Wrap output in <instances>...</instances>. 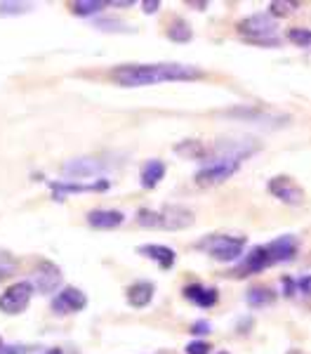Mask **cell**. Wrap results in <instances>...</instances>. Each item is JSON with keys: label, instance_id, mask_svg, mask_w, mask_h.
Instances as JSON below:
<instances>
[{"label": "cell", "instance_id": "6da1fadb", "mask_svg": "<svg viewBox=\"0 0 311 354\" xmlns=\"http://www.w3.org/2000/svg\"><path fill=\"white\" fill-rule=\"evenodd\" d=\"M205 73L198 66L177 64V62H165V64H123L111 71V78L123 88H146V85L172 83V81H198Z\"/></svg>", "mask_w": 311, "mask_h": 354}, {"label": "cell", "instance_id": "7a4b0ae2", "mask_svg": "<svg viewBox=\"0 0 311 354\" xmlns=\"http://www.w3.org/2000/svg\"><path fill=\"white\" fill-rule=\"evenodd\" d=\"M137 225L144 230H165V232H179L186 230L196 222V215L184 205H163L158 210L141 208L137 210Z\"/></svg>", "mask_w": 311, "mask_h": 354}, {"label": "cell", "instance_id": "3957f363", "mask_svg": "<svg viewBox=\"0 0 311 354\" xmlns=\"http://www.w3.org/2000/svg\"><path fill=\"white\" fill-rule=\"evenodd\" d=\"M198 250L208 253L219 262H236L245 248V236H231V234H208L196 243Z\"/></svg>", "mask_w": 311, "mask_h": 354}, {"label": "cell", "instance_id": "277c9868", "mask_svg": "<svg viewBox=\"0 0 311 354\" xmlns=\"http://www.w3.org/2000/svg\"><path fill=\"white\" fill-rule=\"evenodd\" d=\"M239 33L245 41L254 45H279L276 38V17L267 15H250L239 21Z\"/></svg>", "mask_w": 311, "mask_h": 354}, {"label": "cell", "instance_id": "5b68a950", "mask_svg": "<svg viewBox=\"0 0 311 354\" xmlns=\"http://www.w3.org/2000/svg\"><path fill=\"white\" fill-rule=\"evenodd\" d=\"M241 161H231V158H212L210 163H205L201 170L194 175L196 187L201 189H210V187H217L226 182L229 177H234L239 173Z\"/></svg>", "mask_w": 311, "mask_h": 354}, {"label": "cell", "instance_id": "8992f818", "mask_svg": "<svg viewBox=\"0 0 311 354\" xmlns=\"http://www.w3.org/2000/svg\"><path fill=\"white\" fill-rule=\"evenodd\" d=\"M33 298V286L31 281H17L12 286H8L0 293V312L3 314H21L28 307V302Z\"/></svg>", "mask_w": 311, "mask_h": 354}, {"label": "cell", "instance_id": "52a82bcc", "mask_svg": "<svg viewBox=\"0 0 311 354\" xmlns=\"http://www.w3.org/2000/svg\"><path fill=\"white\" fill-rule=\"evenodd\" d=\"M267 192L274 194V196L285 205H302L304 201H307V194H304V189L288 175L271 177V180L267 182Z\"/></svg>", "mask_w": 311, "mask_h": 354}, {"label": "cell", "instance_id": "ba28073f", "mask_svg": "<svg viewBox=\"0 0 311 354\" xmlns=\"http://www.w3.org/2000/svg\"><path fill=\"white\" fill-rule=\"evenodd\" d=\"M61 277H64V274H61V270L54 262L43 260L41 265L36 267V272L31 274V286L41 295H50V293L57 295V290L61 286Z\"/></svg>", "mask_w": 311, "mask_h": 354}, {"label": "cell", "instance_id": "9c48e42d", "mask_svg": "<svg viewBox=\"0 0 311 354\" xmlns=\"http://www.w3.org/2000/svg\"><path fill=\"white\" fill-rule=\"evenodd\" d=\"M54 314H76L88 307V295L76 286H64L50 302Z\"/></svg>", "mask_w": 311, "mask_h": 354}, {"label": "cell", "instance_id": "30bf717a", "mask_svg": "<svg viewBox=\"0 0 311 354\" xmlns=\"http://www.w3.org/2000/svg\"><path fill=\"white\" fill-rule=\"evenodd\" d=\"M50 189H52L54 201H64L69 194H85V192H106L109 189V182L99 180V182H73V180H59V182H50Z\"/></svg>", "mask_w": 311, "mask_h": 354}, {"label": "cell", "instance_id": "8fae6325", "mask_svg": "<svg viewBox=\"0 0 311 354\" xmlns=\"http://www.w3.org/2000/svg\"><path fill=\"white\" fill-rule=\"evenodd\" d=\"M101 161L99 158H92V156H81V158H71L61 165V173L71 180H85V177H97L101 173Z\"/></svg>", "mask_w": 311, "mask_h": 354}, {"label": "cell", "instance_id": "7c38bea8", "mask_svg": "<svg viewBox=\"0 0 311 354\" xmlns=\"http://www.w3.org/2000/svg\"><path fill=\"white\" fill-rule=\"evenodd\" d=\"M271 265H274V258H271L267 245H254L250 253L243 258L241 267L236 270V277H248V274L262 272V270H267V267H271Z\"/></svg>", "mask_w": 311, "mask_h": 354}, {"label": "cell", "instance_id": "4fadbf2b", "mask_svg": "<svg viewBox=\"0 0 311 354\" xmlns=\"http://www.w3.org/2000/svg\"><path fill=\"white\" fill-rule=\"evenodd\" d=\"M271 258H274V265H279V262H290L295 260L297 250H299V241L297 236H290V234H285V236H279L274 239L271 243H267Z\"/></svg>", "mask_w": 311, "mask_h": 354}, {"label": "cell", "instance_id": "5bb4252c", "mask_svg": "<svg viewBox=\"0 0 311 354\" xmlns=\"http://www.w3.org/2000/svg\"><path fill=\"white\" fill-rule=\"evenodd\" d=\"M126 222V215L121 210H106V208H97V210H90L88 213V225L92 230H101V232H109L116 230Z\"/></svg>", "mask_w": 311, "mask_h": 354}, {"label": "cell", "instance_id": "9a60e30c", "mask_svg": "<svg viewBox=\"0 0 311 354\" xmlns=\"http://www.w3.org/2000/svg\"><path fill=\"white\" fill-rule=\"evenodd\" d=\"M139 255H144V258L154 260L161 270H170V267L174 265V260H177V253H174L172 248H168V245H161V243H144L137 248Z\"/></svg>", "mask_w": 311, "mask_h": 354}, {"label": "cell", "instance_id": "2e32d148", "mask_svg": "<svg viewBox=\"0 0 311 354\" xmlns=\"http://www.w3.org/2000/svg\"><path fill=\"white\" fill-rule=\"evenodd\" d=\"M224 113L226 116L245 118V121H259V123H274V121H279L281 125L290 123V116H285V113H269V111L257 109V106H243V109H231Z\"/></svg>", "mask_w": 311, "mask_h": 354}, {"label": "cell", "instance_id": "e0dca14e", "mask_svg": "<svg viewBox=\"0 0 311 354\" xmlns=\"http://www.w3.org/2000/svg\"><path fill=\"white\" fill-rule=\"evenodd\" d=\"M154 293H156V286L151 281H134L132 286H128L126 290L128 305L134 307V310H144V307L154 300Z\"/></svg>", "mask_w": 311, "mask_h": 354}, {"label": "cell", "instance_id": "ac0fdd59", "mask_svg": "<svg viewBox=\"0 0 311 354\" xmlns=\"http://www.w3.org/2000/svg\"><path fill=\"white\" fill-rule=\"evenodd\" d=\"M165 177V163L161 158H151L141 165V173H139V180H141V187L144 189H156L161 185V180Z\"/></svg>", "mask_w": 311, "mask_h": 354}, {"label": "cell", "instance_id": "d6986e66", "mask_svg": "<svg viewBox=\"0 0 311 354\" xmlns=\"http://www.w3.org/2000/svg\"><path fill=\"white\" fill-rule=\"evenodd\" d=\"M184 298L198 307H212V305H217L219 293H217V288H205V286H201V283H191V286L184 288Z\"/></svg>", "mask_w": 311, "mask_h": 354}, {"label": "cell", "instance_id": "ffe728a7", "mask_svg": "<svg viewBox=\"0 0 311 354\" xmlns=\"http://www.w3.org/2000/svg\"><path fill=\"white\" fill-rule=\"evenodd\" d=\"M174 153L182 158H189V161H203V158H208L210 149L201 140H184L179 145H174Z\"/></svg>", "mask_w": 311, "mask_h": 354}, {"label": "cell", "instance_id": "44dd1931", "mask_svg": "<svg viewBox=\"0 0 311 354\" xmlns=\"http://www.w3.org/2000/svg\"><path fill=\"white\" fill-rule=\"evenodd\" d=\"M168 38L172 43H189L194 38V31H191V26L184 19H174L168 28Z\"/></svg>", "mask_w": 311, "mask_h": 354}, {"label": "cell", "instance_id": "7402d4cb", "mask_svg": "<svg viewBox=\"0 0 311 354\" xmlns=\"http://www.w3.org/2000/svg\"><path fill=\"white\" fill-rule=\"evenodd\" d=\"M245 300H248V305H250V307L271 305V302H274V290H271V288H264V286H254V288L248 290Z\"/></svg>", "mask_w": 311, "mask_h": 354}, {"label": "cell", "instance_id": "603a6c76", "mask_svg": "<svg viewBox=\"0 0 311 354\" xmlns=\"http://www.w3.org/2000/svg\"><path fill=\"white\" fill-rule=\"evenodd\" d=\"M104 8H109V3H104V0H78V3H73V15L90 17L101 12Z\"/></svg>", "mask_w": 311, "mask_h": 354}, {"label": "cell", "instance_id": "cb8c5ba5", "mask_svg": "<svg viewBox=\"0 0 311 354\" xmlns=\"http://www.w3.org/2000/svg\"><path fill=\"white\" fill-rule=\"evenodd\" d=\"M285 38H288L290 43L299 45V48H311V28H304V26L288 28Z\"/></svg>", "mask_w": 311, "mask_h": 354}, {"label": "cell", "instance_id": "d4e9b609", "mask_svg": "<svg viewBox=\"0 0 311 354\" xmlns=\"http://www.w3.org/2000/svg\"><path fill=\"white\" fill-rule=\"evenodd\" d=\"M94 28L109 31V33H132L130 24H126V21H121V19H99L97 24H94Z\"/></svg>", "mask_w": 311, "mask_h": 354}, {"label": "cell", "instance_id": "484cf974", "mask_svg": "<svg viewBox=\"0 0 311 354\" xmlns=\"http://www.w3.org/2000/svg\"><path fill=\"white\" fill-rule=\"evenodd\" d=\"M299 8V3H288V0H274L269 3V15L271 17H288Z\"/></svg>", "mask_w": 311, "mask_h": 354}, {"label": "cell", "instance_id": "4316f807", "mask_svg": "<svg viewBox=\"0 0 311 354\" xmlns=\"http://www.w3.org/2000/svg\"><path fill=\"white\" fill-rule=\"evenodd\" d=\"M31 10V5L26 3H12V0H5V3H0V15L3 17H17V15H24Z\"/></svg>", "mask_w": 311, "mask_h": 354}, {"label": "cell", "instance_id": "83f0119b", "mask_svg": "<svg viewBox=\"0 0 311 354\" xmlns=\"http://www.w3.org/2000/svg\"><path fill=\"white\" fill-rule=\"evenodd\" d=\"M212 347L208 345L205 340H194V342H189V345L184 347V352L186 354H210Z\"/></svg>", "mask_w": 311, "mask_h": 354}, {"label": "cell", "instance_id": "f1b7e54d", "mask_svg": "<svg viewBox=\"0 0 311 354\" xmlns=\"http://www.w3.org/2000/svg\"><path fill=\"white\" fill-rule=\"evenodd\" d=\"M33 350H36L33 345H3L0 354H31Z\"/></svg>", "mask_w": 311, "mask_h": 354}, {"label": "cell", "instance_id": "f546056e", "mask_svg": "<svg viewBox=\"0 0 311 354\" xmlns=\"http://www.w3.org/2000/svg\"><path fill=\"white\" fill-rule=\"evenodd\" d=\"M12 272H14V260L3 255V258H0V281H3L5 277H10Z\"/></svg>", "mask_w": 311, "mask_h": 354}, {"label": "cell", "instance_id": "4dcf8cb0", "mask_svg": "<svg viewBox=\"0 0 311 354\" xmlns=\"http://www.w3.org/2000/svg\"><path fill=\"white\" fill-rule=\"evenodd\" d=\"M210 322H194V324H191V333H194V335H208V333H210Z\"/></svg>", "mask_w": 311, "mask_h": 354}, {"label": "cell", "instance_id": "1f68e13d", "mask_svg": "<svg viewBox=\"0 0 311 354\" xmlns=\"http://www.w3.org/2000/svg\"><path fill=\"white\" fill-rule=\"evenodd\" d=\"M141 10H144V15H156L161 10V0H144Z\"/></svg>", "mask_w": 311, "mask_h": 354}, {"label": "cell", "instance_id": "d6a6232c", "mask_svg": "<svg viewBox=\"0 0 311 354\" xmlns=\"http://www.w3.org/2000/svg\"><path fill=\"white\" fill-rule=\"evenodd\" d=\"M297 288H299V293L311 295V274H307V277H302V279H297Z\"/></svg>", "mask_w": 311, "mask_h": 354}, {"label": "cell", "instance_id": "836d02e7", "mask_svg": "<svg viewBox=\"0 0 311 354\" xmlns=\"http://www.w3.org/2000/svg\"><path fill=\"white\" fill-rule=\"evenodd\" d=\"M281 283H283V290H285V293H283V295H295L297 281H292V279L283 277V279H281Z\"/></svg>", "mask_w": 311, "mask_h": 354}, {"label": "cell", "instance_id": "e575fe53", "mask_svg": "<svg viewBox=\"0 0 311 354\" xmlns=\"http://www.w3.org/2000/svg\"><path fill=\"white\" fill-rule=\"evenodd\" d=\"M111 8H132V0H113V3H109Z\"/></svg>", "mask_w": 311, "mask_h": 354}, {"label": "cell", "instance_id": "d590c367", "mask_svg": "<svg viewBox=\"0 0 311 354\" xmlns=\"http://www.w3.org/2000/svg\"><path fill=\"white\" fill-rule=\"evenodd\" d=\"M43 354H64V350H61V347H50V350H45Z\"/></svg>", "mask_w": 311, "mask_h": 354}, {"label": "cell", "instance_id": "8d00e7d4", "mask_svg": "<svg viewBox=\"0 0 311 354\" xmlns=\"http://www.w3.org/2000/svg\"><path fill=\"white\" fill-rule=\"evenodd\" d=\"M288 354H307V352H302V350H288Z\"/></svg>", "mask_w": 311, "mask_h": 354}, {"label": "cell", "instance_id": "74e56055", "mask_svg": "<svg viewBox=\"0 0 311 354\" xmlns=\"http://www.w3.org/2000/svg\"><path fill=\"white\" fill-rule=\"evenodd\" d=\"M219 354H229V352H219Z\"/></svg>", "mask_w": 311, "mask_h": 354}, {"label": "cell", "instance_id": "f35d334b", "mask_svg": "<svg viewBox=\"0 0 311 354\" xmlns=\"http://www.w3.org/2000/svg\"><path fill=\"white\" fill-rule=\"evenodd\" d=\"M0 347H3V340H0Z\"/></svg>", "mask_w": 311, "mask_h": 354}]
</instances>
